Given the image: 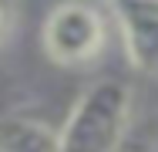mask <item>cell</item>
<instances>
[{
    "label": "cell",
    "mask_w": 158,
    "mask_h": 152,
    "mask_svg": "<svg viewBox=\"0 0 158 152\" xmlns=\"http://www.w3.org/2000/svg\"><path fill=\"white\" fill-rule=\"evenodd\" d=\"M131 122V88L118 78H101L81 91L57 132V152H118Z\"/></svg>",
    "instance_id": "cell-1"
},
{
    "label": "cell",
    "mask_w": 158,
    "mask_h": 152,
    "mask_svg": "<svg viewBox=\"0 0 158 152\" xmlns=\"http://www.w3.org/2000/svg\"><path fill=\"white\" fill-rule=\"evenodd\" d=\"M44 54L61 68H88L104 51L108 27L94 3L84 0H61L51 7L40 27Z\"/></svg>",
    "instance_id": "cell-2"
},
{
    "label": "cell",
    "mask_w": 158,
    "mask_h": 152,
    "mask_svg": "<svg viewBox=\"0 0 158 152\" xmlns=\"http://www.w3.org/2000/svg\"><path fill=\"white\" fill-rule=\"evenodd\" d=\"M121 30L135 71L158 74V0H101Z\"/></svg>",
    "instance_id": "cell-3"
},
{
    "label": "cell",
    "mask_w": 158,
    "mask_h": 152,
    "mask_svg": "<svg viewBox=\"0 0 158 152\" xmlns=\"http://www.w3.org/2000/svg\"><path fill=\"white\" fill-rule=\"evenodd\" d=\"M0 152H57V132L31 115H3Z\"/></svg>",
    "instance_id": "cell-4"
},
{
    "label": "cell",
    "mask_w": 158,
    "mask_h": 152,
    "mask_svg": "<svg viewBox=\"0 0 158 152\" xmlns=\"http://www.w3.org/2000/svg\"><path fill=\"white\" fill-rule=\"evenodd\" d=\"M17 30V0H0V47Z\"/></svg>",
    "instance_id": "cell-5"
},
{
    "label": "cell",
    "mask_w": 158,
    "mask_h": 152,
    "mask_svg": "<svg viewBox=\"0 0 158 152\" xmlns=\"http://www.w3.org/2000/svg\"><path fill=\"white\" fill-rule=\"evenodd\" d=\"M155 152H158V142H155Z\"/></svg>",
    "instance_id": "cell-6"
},
{
    "label": "cell",
    "mask_w": 158,
    "mask_h": 152,
    "mask_svg": "<svg viewBox=\"0 0 158 152\" xmlns=\"http://www.w3.org/2000/svg\"><path fill=\"white\" fill-rule=\"evenodd\" d=\"M152 152H155V149H152Z\"/></svg>",
    "instance_id": "cell-7"
}]
</instances>
